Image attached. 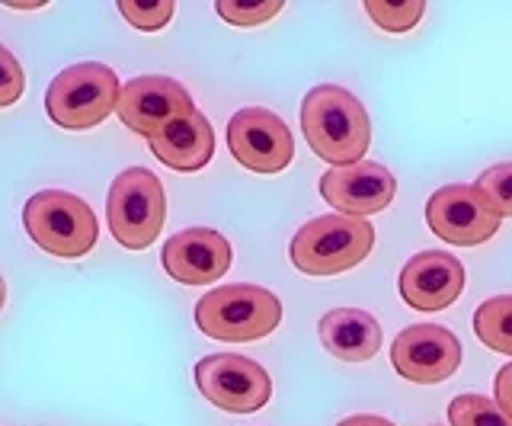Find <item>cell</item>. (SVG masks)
I'll use <instances>...</instances> for the list:
<instances>
[{
    "mask_svg": "<svg viewBox=\"0 0 512 426\" xmlns=\"http://www.w3.org/2000/svg\"><path fill=\"white\" fill-rule=\"evenodd\" d=\"M464 289V266L445 250H423L400 270V298L416 311H442Z\"/></svg>",
    "mask_w": 512,
    "mask_h": 426,
    "instance_id": "obj_14",
    "label": "cell"
},
{
    "mask_svg": "<svg viewBox=\"0 0 512 426\" xmlns=\"http://www.w3.org/2000/svg\"><path fill=\"white\" fill-rule=\"evenodd\" d=\"M362 7L384 33H410L426 13L423 0H400V4H391V0H365Z\"/></svg>",
    "mask_w": 512,
    "mask_h": 426,
    "instance_id": "obj_19",
    "label": "cell"
},
{
    "mask_svg": "<svg viewBox=\"0 0 512 426\" xmlns=\"http://www.w3.org/2000/svg\"><path fill=\"white\" fill-rule=\"evenodd\" d=\"M148 148L160 164L180 173H196L202 170L215 154V132L199 109H192L189 116L173 119L160 132L148 138Z\"/></svg>",
    "mask_w": 512,
    "mask_h": 426,
    "instance_id": "obj_15",
    "label": "cell"
},
{
    "mask_svg": "<svg viewBox=\"0 0 512 426\" xmlns=\"http://www.w3.org/2000/svg\"><path fill=\"white\" fill-rule=\"evenodd\" d=\"M375 247V228L365 218L320 215L295 231L288 257L308 276H336L359 266Z\"/></svg>",
    "mask_w": 512,
    "mask_h": 426,
    "instance_id": "obj_3",
    "label": "cell"
},
{
    "mask_svg": "<svg viewBox=\"0 0 512 426\" xmlns=\"http://www.w3.org/2000/svg\"><path fill=\"white\" fill-rule=\"evenodd\" d=\"M23 228L45 254L61 260L87 257L96 238H100V222L90 205L64 189H42L23 209Z\"/></svg>",
    "mask_w": 512,
    "mask_h": 426,
    "instance_id": "obj_4",
    "label": "cell"
},
{
    "mask_svg": "<svg viewBox=\"0 0 512 426\" xmlns=\"http://www.w3.org/2000/svg\"><path fill=\"white\" fill-rule=\"evenodd\" d=\"M228 148L240 167L253 173H282L295 157V138L276 113L250 106L228 122Z\"/></svg>",
    "mask_w": 512,
    "mask_h": 426,
    "instance_id": "obj_9",
    "label": "cell"
},
{
    "mask_svg": "<svg viewBox=\"0 0 512 426\" xmlns=\"http://www.w3.org/2000/svg\"><path fill=\"white\" fill-rule=\"evenodd\" d=\"M4 302H7V282L0 276V311H4Z\"/></svg>",
    "mask_w": 512,
    "mask_h": 426,
    "instance_id": "obj_26",
    "label": "cell"
},
{
    "mask_svg": "<svg viewBox=\"0 0 512 426\" xmlns=\"http://www.w3.org/2000/svg\"><path fill=\"white\" fill-rule=\"evenodd\" d=\"M196 324L224 343L263 340L282 324V302L263 286H218L199 298Z\"/></svg>",
    "mask_w": 512,
    "mask_h": 426,
    "instance_id": "obj_5",
    "label": "cell"
},
{
    "mask_svg": "<svg viewBox=\"0 0 512 426\" xmlns=\"http://www.w3.org/2000/svg\"><path fill=\"white\" fill-rule=\"evenodd\" d=\"M23 90H26L23 65L16 61V55L7 49V45L0 42V109H4V106H13V103H20Z\"/></svg>",
    "mask_w": 512,
    "mask_h": 426,
    "instance_id": "obj_23",
    "label": "cell"
},
{
    "mask_svg": "<svg viewBox=\"0 0 512 426\" xmlns=\"http://www.w3.org/2000/svg\"><path fill=\"white\" fill-rule=\"evenodd\" d=\"M477 193L490 202V209L506 218L512 215V161L496 164L477 177Z\"/></svg>",
    "mask_w": 512,
    "mask_h": 426,
    "instance_id": "obj_21",
    "label": "cell"
},
{
    "mask_svg": "<svg viewBox=\"0 0 512 426\" xmlns=\"http://www.w3.org/2000/svg\"><path fill=\"white\" fill-rule=\"evenodd\" d=\"M301 129L317 157L333 167L365 161L372 145V122L365 106L336 84L314 87L301 103Z\"/></svg>",
    "mask_w": 512,
    "mask_h": 426,
    "instance_id": "obj_1",
    "label": "cell"
},
{
    "mask_svg": "<svg viewBox=\"0 0 512 426\" xmlns=\"http://www.w3.org/2000/svg\"><path fill=\"white\" fill-rule=\"evenodd\" d=\"M448 423L452 426H512V417H506L500 404L484 394H458L448 404Z\"/></svg>",
    "mask_w": 512,
    "mask_h": 426,
    "instance_id": "obj_18",
    "label": "cell"
},
{
    "mask_svg": "<svg viewBox=\"0 0 512 426\" xmlns=\"http://www.w3.org/2000/svg\"><path fill=\"white\" fill-rule=\"evenodd\" d=\"M320 196L333 205L336 215L368 218L384 212L397 196V180L388 167L375 161H359L349 167H330L320 177Z\"/></svg>",
    "mask_w": 512,
    "mask_h": 426,
    "instance_id": "obj_12",
    "label": "cell"
},
{
    "mask_svg": "<svg viewBox=\"0 0 512 426\" xmlns=\"http://www.w3.org/2000/svg\"><path fill=\"white\" fill-rule=\"evenodd\" d=\"M160 263L183 286H208L231 270V244L212 228H186L164 244Z\"/></svg>",
    "mask_w": 512,
    "mask_h": 426,
    "instance_id": "obj_13",
    "label": "cell"
},
{
    "mask_svg": "<svg viewBox=\"0 0 512 426\" xmlns=\"http://www.w3.org/2000/svg\"><path fill=\"white\" fill-rule=\"evenodd\" d=\"M215 10L224 23L250 29V26H263L272 17H279L282 0H253V4H244V0H218Z\"/></svg>",
    "mask_w": 512,
    "mask_h": 426,
    "instance_id": "obj_20",
    "label": "cell"
},
{
    "mask_svg": "<svg viewBox=\"0 0 512 426\" xmlns=\"http://www.w3.org/2000/svg\"><path fill=\"white\" fill-rule=\"evenodd\" d=\"M196 385L205 401L228 414H253L272 398L269 372L247 356L212 353L196 362Z\"/></svg>",
    "mask_w": 512,
    "mask_h": 426,
    "instance_id": "obj_7",
    "label": "cell"
},
{
    "mask_svg": "<svg viewBox=\"0 0 512 426\" xmlns=\"http://www.w3.org/2000/svg\"><path fill=\"white\" fill-rule=\"evenodd\" d=\"M320 343L343 362H368L381 350V327L368 311L333 308L320 318Z\"/></svg>",
    "mask_w": 512,
    "mask_h": 426,
    "instance_id": "obj_16",
    "label": "cell"
},
{
    "mask_svg": "<svg viewBox=\"0 0 512 426\" xmlns=\"http://www.w3.org/2000/svg\"><path fill=\"white\" fill-rule=\"evenodd\" d=\"M119 13L141 33H157V29H164L173 20L176 4L173 0H148V4H141V0H119Z\"/></svg>",
    "mask_w": 512,
    "mask_h": 426,
    "instance_id": "obj_22",
    "label": "cell"
},
{
    "mask_svg": "<svg viewBox=\"0 0 512 426\" xmlns=\"http://www.w3.org/2000/svg\"><path fill=\"white\" fill-rule=\"evenodd\" d=\"M122 84L103 61H80L64 68L45 90V113L58 129L87 132L106 122L119 106Z\"/></svg>",
    "mask_w": 512,
    "mask_h": 426,
    "instance_id": "obj_2",
    "label": "cell"
},
{
    "mask_svg": "<svg viewBox=\"0 0 512 426\" xmlns=\"http://www.w3.org/2000/svg\"><path fill=\"white\" fill-rule=\"evenodd\" d=\"M493 401L500 404L506 417H512V362L496 372V385H493Z\"/></svg>",
    "mask_w": 512,
    "mask_h": 426,
    "instance_id": "obj_24",
    "label": "cell"
},
{
    "mask_svg": "<svg viewBox=\"0 0 512 426\" xmlns=\"http://www.w3.org/2000/svg\"><path fill=\"white\" fill-rule=\"evenodd\" d=\"M192 109L196 106H192L189 90L180 81L164 74H144V77H132L122 87L116 113L132 132L151 138L173 119L189 116Z\"/></svg>",
    "mask_w": 512,
    "mask_h": 426,
    "instance_id": "obj_11",
    "label": "cell"
},
{
    "mask_svg": "<svg viewBox=\"0 0 512 426\" xmlns=\"http://www.w3.org/2000/svg\"><path fill=\"white\" fill-rule=\"evenodd\" d=\"M426 225L436 238L455 247L487 244L500 231L503 218L490 209V202L477 193V186L452 183L442 186L426 202Z\"/></svg>",
    "mask_w": 512,
    "mask_h": 426,
    "instance_id": "obj_8",
    "label": "cell"
},
{
    "mask_svg": "<svg viewBox=\"0 0 512 426\" xmlns=\"http://www.w3.org/2000/svg\"><path fill=\"white\" fill-rule=\"evenodd\" d=\"M474 334L493 353L512 356V295L487 298L474 311Z\"/></svg>",
    "mask_w": 512,
    "mask_h": 426,
    "instance_id": "obj_17",
    "label": "cell"
},
{
    "mask_svg": "<svg viewBox=\"0 0 512 426\" xmlns=\"http://www.w3.org/2000/svg\"><path fill=\"white\" fill-rule=\"evenodd\" d=\"M336 426H394V423L384 420V417H375V414H356V417H346L343 423H336Z\"/></svg>",
    "mask_w": 512,
    "mask_h": 426,
    "instance_id": "obj_25",
    "label": "cell"
},
{
    "mask_svg": "<svg viewBox=\"0 0 512 426\" xmlns=\"http://www.w3.org/2000/svg\"><path fill=\"white\" fill-rule=\"evenodd\" d=\"M391 366L416 385H439L461 366V340L442 324H416L391 343Z\"/></svg>",
    "mask_w": 512,
    "mask_h": 426,
    "instance_id": "obj_10",
    "label": "cell"
},
{
    "mask_svg": "<svg viewBox=\"0 0 512 426\" xmlns=\"http://www.w3.org/2000/svg\"><path fill=\"white\" fill-rule=\"evenodd\" d=\"M106 222L112 238L128 250H144L157 241L167 222V196L151 170L128 167L112 180Z\"/></svg>",
    "mask_w": 512,
    "mask_h": 426,
    "instance_id": "obj_6",
    "label": "cell"
}]
</instances>
